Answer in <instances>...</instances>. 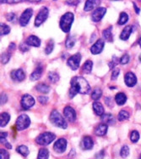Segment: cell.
I'll return each instance as SVG.
<instances>
[{"mask_svg": "<svg viewBox=\"0 0 141 159\" xmlns=\"http://www.w3.org/2000/svg\"><path fill=\"white\" fill-rule=\"evenodd\" d=\"M133 4H134V8H135V12H136V14H139V13H140V10H139V8H138V7H137V5H136V3H133Z\"/></svg>", "mask_w": 141, "mask_h": 159, "instance_id": "obj_52", "label": "cell"}, {"mask_svg": "<svg viewBox=\"0 0 141 159\" xmlns=\"http://www.w3.org/2000/svg\"><path fill=\"white\" fill-rule=\"evenodd\" d=\"M139 46H140V48H141V37H140V39H139Z\"/></svg>", "mask_w": 141, "mask_h": 159, "instance_id": "obj_56", "label": "cell"}, {"mask_svg": "<svg viewBox=\"0 0 141 159\" xmlns=\"http://www.w3.org/2000/svg\"><path fill=\"white\" fill-rule=\"evenodd\" d=\"M35 89H36V90L39 91L40 93H42V94H48L50 92V87L45 84H39L35 87Z\"/></svg>", "mask_w": 141, "mask_h": 159, "instance_id": "obj_28", "label": "cell"}, {"mask_svg": "<svg viewBox=\"0 0 141 159\" xmlns=\"http://www.w3.org/2000/svg\"><path fill=\"white\" fill-rule=\"evenodd\" d=\"M112 1H118V0H112Z\"/></svg>", "mask_w": 141, "mask_h": 159, "instance_id": "obj_59", "label": "cell"}, {"mask_svg": "<svg viewBox=\"0 0 141 159\" xmlns=\"http://www.w3.org/2000/svg\"><path fill=\"white\" fill-rule=\"evenodd\" d=\"M32 15H33V10H32V9H26L21 14L20 17H19V24H20V26H26L29 23Z\"/></svg>", "mask_w": 141, "mask_h": 159, "instance_id": "obj_10", "label": "cell"}, {"mask_svg": "<svg viewBox=\"0 0 141 159\" xmlns=\"http://www.w3.org/2000/svg\"><path fill=\"white\" fill-rule=\"evenodd\" d=\"M92 107H93V111L94 112L96 113V115L97 116H100L102 117L104 112H105V110H104V107L102 105V103H100L99 101H94L93 104H92Z\"/></svg>", "mask_w": 141, "mask_h": 159, "instance_id": "obj_19", "label": "cell"}, {"mask_svg": "<svg viewBox=\"0 0 141 159\" xmlns=\"http://www.w3.org/2000/svg\"><path fill=\"white\" fill-rule=\"evenodd\" d=\"M112 26H109L108 28H106L103 31L102 35L104 39L107 41V42H112L113 40V37H112Z\"/></svg>", "mask_w": 141, "mask_h": 159, "instance_id": "obj_26", "label": "cell"}, {"mask_svg": "<svg viewBox=\"0 0 141 159\" xmlns=\"http://www.w3.org/2000/svg\"><path fill=\"white\" fill-rule=\"evenodd\" d=\"M7 99H8V98H7L6 94H3V93L1 94V105H2V106H3V105L4 104L5 102H6Z\"/></svg>", "mask_w": 141, "mask_h": 159, "instance_id": "obj_50", "label": "cell"}, {"mask_svg": "<svg viewBox=\"0 0 141 159\" xmlns=\"http://www.w3.org/2000/svg\"><path fill=\"white\" fill-rule=\"evenodd\" d=\"M1 3H19L24 0H0Z\"/></svg>", "mask_w": 141, "mask_h": 159, "instance_id": "obj_47", "label": "cell"}, {"mask_svg": "<svg viewBox=\"0 0 141 159\" xmlns=\"http://www.w3.org/2000/svg\"><path fill=\"white\" fill-rule=\"evenodd\" d=\"M16 129L18 130H24L27 129L31 124V119L26 114L20 115L16 120Z\"/></svg>", "mask_w": 141, "mask_h": 159, "instance_id": "obj_5", "label": "cell"}, {"mask_svg": "<svg viewBox=\"0 0 141 159\" xmlns=\"http://www.w3.org/2000/svg\"><path fill=\"white\" fill-rule=\"evenodd\" d=\"M102 121L103 124H106V125H112V124H115L114 117H113L112 114L109 113L103 114L102 116Z\"/></svg>", "mask_w": 141, "mask_h": 159, "instance_id": "obj_23", "label": "cell"}, {"mask_svg": "<svg viewBox=\"0 0 141 159\" xmlns=\"http://www.w3.org/2000/svg\"><path fill=\"white\" fill-rule=\"evenodd\" d=\"M24 1H28V2H31V3H38L41 0H24Z\"/></svg>", "mask_w": 141, "mask_h": 159, "instance_id": "obj_54", "label": "cell"}, {"mask_svg": "<svg viewBox=\"0 0 141 159\" xmlns=\"http://www.w3.org/2000/svg\"><path fill=\"white\" fill-rule=\"evenodd\" d=\"M48 157H49V152L48 149L42 148L39 150L37 159H48Z\"/></svg>", "mask_w": 141, "mask_h": 159, "instance_id": "obj_30", "label": "cell"}, {"mask_svg": "<svg viewBox=\"0 0 141 159\" xmlns=\"http://www.w3.org/2000/svg\"><path fill=\"white\" fill-rule=\"evenodd\" d=\"M106 9L104 7H98L97 9L94 10L93 13L91 15V20L94 22H98L102 19L103 16L106 15Z\"/></svg>", "mask_w": 141, "mask_h": 159, "instance_id": "obj_9", "label": "cell"}, {"mask_svg": "<svg viewBox=\"0 0 141 159\" xmlns=\"http://www.w3.org/2000/svg\"><path fill=\"white\" fill-rule=\"evenodd\" d=\"M124 82H125L126 85L128 87H134L136 84H137V78L131 71H128L125 74L124 77Z\"/></svg>", "mask_w": 141, "mask_h": 159, "instance_id": "obj_14", "label": "cell"}, {"mask_svg": "<svg viewBox=\"0 0 141 159\" xmlns=\"http://www.w3.org/2000/svg\"><path fill=\"white\" fill-rule=\"evenodd\" d=\"M11 78L13 79L14 81L16 82H21L23 81L25 78H26V74L23 71L22 69H17V70H15L11 72Z\"/></svg>", "mask_w": 141, "mask_h": 159, "instance_id": "obj_15", "label": "cell"}, {"mask_svg": "<svg viewBox=\"0 0 141 159\" xmlns=\"http://www.w3.org/2000/svg\"><path fill=\"white\" fill-rule=\"evenodd\" d=\"M6 18L9 21H13L14 19L15 18V15L14 13H9L6 15Z\"/></svg>", "mask_w": 141, "mask_h": 159, "instance_id": "obj_49", "label": "cell"}, {"mask_svg": "<svg viewBox=\"0 0 141 159\" xmlns=\"http://www.w3.org/2000/svg\"><path fill=\"white\" fill-rule=\"evenodd\" d=\"M104 40L103 39H98L93 45L91 46L90 48V52L92 53L93 55H98L102 52L104 49Z\"/></svg>", "mask_w": 141, "mask_h": 159, "instance_id": "obj_13", "label": "cell"}, {"mask_svg": "<svg viewBox=\"0 0 141 159\" xmlns=\"http://www.w3.org/2000/svg\"><path fill=\"white\" fill-rule=\"evenodd\" d=\"M10 120V115L7 112H2L0 115V126L5 127Z\"/></svg>", "mask_w": 141, "mask_h": 159, "instance_id": "obj_25", "label": "cell"}, {"mask_svg": "<svg viewBox=\"0 0 141 159\" xmlns=\"http://www.w3.org/2000/svg\"><path fill=\"white\" fill-rule=\"evenodd\" d=\"M48 79L52 83H56V82H58L59 80V75L57 72L51 71V72L48 73Z\"/></svg>", "mask_w": 141, "mask_h": 159, "instance_id": "obj_34", "label": "cell"}, {"mask_svg": "<svg viewBox=\"0 0 141 159\" xmlns=\"http://www.w3.org/2000/svg\"><path fill=\"white\" fill-rule=\"evenodd\" d=\"M70 89H69V97L74 98L76 94H87L90 92V84L88 82L82 77H74L70 81Z\"/></svg>", "mask_w": 141, "mask_h": 159, "instance_id": "obj_1", "label": "cell"}, {"mask_svg": "<svg viewBox=\"0 0 141 159\" xmlns=\"http://www.w3.org/2000/svg\"><path fill=\"white\" fill-rule=\"evenodd\" d=\"M37 100H38V101L41 103V104L46 105L47 103H48V98L46 97V96H39V97L37 98Z\"/></svg>", "mask_w": 141, "mask_h": 159, "instance_id": "obj_45", "label": "cell"}, {"mask_svg": "<svg viewBox=\"0 0 141 159\" xmlns=\"http://www.w3.org/2000/svg\"><path fill=\"white\" fill-rule=\"evenodd\" d=\"M10 57H11V55H10V53H3V55H2V56H1V59H2V63L3 64H6V63H8L9 62V61H10Z\"/></svg>", "mask_w": 141, "mask_h": 159, "instance_id": "obj_40", "label": "cell"}, {"mask_svg": "<svg viewBox=\"0 0 141 159\" xmlns=\"http://www.w3.org/2000/svg\"><path fill=\"white\" fill-rule=\"evenodd\" d=\"M0 34L1 36H4L9 34L10 33V27L6 24H3V23H1L0 25Z\"/></svg>", "mask_w": 141, "mask_h": 159, "instance_id": "obj_32", "label": "cell"}, {"mask_svg": "<svg viewBox=\"0 0 141 159\" xmlns=\"http://www.w3.org/2000/svg\"><path fill=\"white\" fill-rule=\"evenodd\" d=\"M64 114L65 118L70 123H74L76 120V112L74 108L68 106L64 109Z\"/></svg>", "mask_w": 141, "mask_h": 159, "instance_id": "obj_12", "label": "cell"}, {"mask_svg": "<svg viewBox=\"0 0 141 159\" xmlns=\"http://www.w3.org/2000/svg\"><path fill=\"white\" fill-rule=\"evenodd\" d=\"M80 61H81V55H80V53H77V54L72 55L71 57L68 58V60L67 61V64L72 70L75 71V70H77V69L79 68V66H80Z\"/></svg>", "mask_w": 141, "mask_h": 159, "instance_id": "obj_8", "label": "cell"}, {"mask_svg": "<svg viewBox=\"0 0 141 159\" xmlns=\"http://www.w3.org/2000/svg\"><path fill=\"white\" fill-rule=\"evenodd\" d=\"M102 91L100 89H94L92 94H91V98H92V100L96 101L102 97Z\"/></svg>", "mask_w": 141, "mask_h": 159, "instance_id": "obj_33", "label": "cell"}, {"mask_svg": "<svg viewBox=\"0 0 141 159\" xmlns=\"http://www.w3.org/2000/svg\"><path fill=\"white\" fill-rule=\"evenodd\" d=\"M120 155L122 157L125 158L129 155V148H128V146H123L121 149V152H120Z\"/></svg>", "mask_w": 141, "mask_h": 159, "instance_id": "obj_39", "label": "cell"}, {"mask_svg": "<svg viewBox=\"0 0 141 159\" xmlns=\"http://www.w3.org/2000/svg\"><path fill=\"white\" fill-rule=\"evenodd\" d=\"M132 32H133V26H125V28L122 30V32L120 34V39L126 41L129 39V37L131 35Z\"/></svg>", "mask_w": 141, "mask_h": 159, "instance_id": "obj_22", "label": "cell"}, {"mask_svg": "<svg viewBox=\"0 0 141 159\" xmlns=\"http://www.w3.org/2000/svg\"><path fill=\"white\" fill-rule=\"evenodd\" d=\"M129 61V55L128 54H125L122 56V58L120 59V63L122 65H125Z\"/></svg>", "mask_w": 141, "mask_h": 159, "instance_id": "obj_42", "label": "cell"}, {"mask_svg": "<svg viewBox=\"0 0 141 159\" xmlns=\"http://www.w3.org/2000/svg\"><path fill=\"white\" fill-rule=\"evenodd\" d=\"M20 104L24 110H29L35 105V100L31 94H24L21 98Z\"/></svg>", "mask_w": 141, "mask_h": 159, "instance_id": "obj_7", "label": "cell"}, {"mask_svg": "<svg viewBox=\"0 0 141 159\" xmlns=\"http://www.w3.org/2000/svg\"><path fill=\"white\" fill-rule=\"evenodd\" d=\"M139 1H141V0H139Z\"/></svg>", "mask_w": 141, "mask_h": 159, "instance_id": "obj_60", "label": "cell"}, {"mask_svg": "<svg viewBox=\"0 0 141 159\" xmlns=\"http://www.w3.org/2000/svg\"><path fill=\"white\" fill-rule=\"evenodd\" d=\"M53 48H54V43L52 40L51 41H49L48 43V45L46 47L45 49V52L47 55H49V54H51L52 52V50H53Z\"/></svg>", "mask_w": 141, "mask_h": 159, "instance_id": "obj_38", "label": "cell"}, {"mask_svg": "<svg viewBox=\"0 0 141 159\" xmlns=\"http://www.w3.org/2000/svg\"><path fill=\"white\" fill-rule=\"evenodd\" d=\"M81 0H66L65 3L68 5H71V6H76L78 5Z\"/></svg>", "mask_w": 141, "mask_h": 159, "instance_id": "obj_43", "label": "cell"}, {"mask_svg": "<svg viewBox=\"0 0 141 159\" xmlns=\"http://www.w3.org/2000/svg\"><path fill=\"white\" fill-rule=\"evenodd\" d=\"M128 117H129V113H128L127 111H120V112L118 113V120L120 121V122L127 120V119H128Z\"/></svg>", "mask_w": 141, "mask_h": 159, "instance_id": "obj_35", "label": "cell"}, {"mask_svg": "<svg viewBox=\"0 0 141 159\" xmlns=\"http://www.w3.org/2000/svg\"><path fill=\"white\" fill-rule=\"evenodd\" d=\"M139 159H141V154H140V156H139Z\"/></svg>", "mask_w": 141, "mask_h": 159, "instance_id": "obj_58", "label": "cell"}, {"mask_svg": "<svg viewBox=\"0 0 141 159\" xmlns=\"http://www.w3.org/2000/svg\"><path fill=\"white\" fill-rule=\"evenodd\" d=\"M103 157H104V151H101L99 153H97V155H96V158L102 159Z\"/></svg>", "mask_w": 141, "mask_h": 159, "instance_id": "obj_51", "label": "cell"}, {"mask_svg": "<svg viewBox=\"0 0 141 159\" xmlns=\"http://www.w3.org/2000/svg\"><path fill=\"white\" fill-rule=\"evenodd\" d=\"M74 14L71 13V12H67L61 17L59 26H60V28L64 33H68L70 32L71 26H72V24L74 21Z\"/></svg>", "mask_w": 141, "mask_h": 159, "instance_id": "obj_2", "label": "cell"}, {"mask_svg": "<svg viewBox=\"0 0 141 159\" xmlns=\"http://www.w3.org/2000/svg\"><path fill=\"white\" fill-rule=\"evenodd\" d=\"M101 3V0H86V2L85 3L84 10L85 11H91L94 9H97L98 5Z\"/></svg>", "mask_w": 141, "mask_h": 159, "instance_id": "obj_16", "label": "cell"}, {"mask_svg": "<svg viewBox=\"0 0 141 159\" xmlns=\"http://www.w3.org/2000/svg\"><path fill=\"white\" fill-rule=\"evenodd\" d=\"M75 41H76V39H75V38H74V36H69L67 39V40H66V43H65L66 47L68 48V49L73 48L74 45V43H75Z\"/></svg>", "mask_w": 141, "mask_h": 159, "instance_id": "obj_36", "label": "cell"}, {"mask_svg": "<svg viewBox=\"0 0 141 159\" xmlns=\"http://www.w3.org/2000/svg\"><path fill=\"white\" fill-rule=\"evenodd\" d=\"M7 135H8V134L5 133V132L4 133H3V132L1 133V138H6Z\"/></svg>", "mask_w": 141, "mask_h": 159, "instance_id": "obj_55", "label": "cell"}, {"mask_svg": "<svg viewBox=\"0 0 141 159\" xmlns=\"http://www.w3.org/2000/svg\"><path fill=\"white\" fill-rule=\"evenodd\" d=\"M92 66H93V62L88 60L86 61L85 62V64L83 65V67H82V71L83 73H85V74H89L92 71Z\"/></svg>", "mask_w": 141, "mask_h": 159, "instance_id": "obj_27", "label": "cell"}, {"mask_svg": "<svg viewBox=\"0 0 141 159\" xmlns=\"http://www.w3.org/2000/svg\"><path fill=\"white\" fill-rule=\"evenodd\" d=\"M119 69H115L114 71L112 72V80H115L116 78L118 77L119 75Z\"/></svg>", "mask_w": 141, "mask_h": 159, "instance_id": "obj_48", "label": "cell"}, {"mask_svg": "<svg viewBox=\"0 0 141 159\" xmlns=\"http://www.w3.org/2000/svg\"><path fill=\"white\" fill-rule=\"evenodd\" d=\"M0 159H10V153L5 149L0 150Z\"/></svg>", "mask_w": 141, "mask_h": 159, "instance_id": "obj_41", "label": "cell"}, {"mask_svg": "<svg viewBox=\"0 0 141 159\" xmlns=\"http://www.w3.org/2000/svg\"><path fill=\"white\" fill-rule=\"evenodd\" d=\"M42 71H43V67H42V66H38L35 69V71H33L31 75V80L32 81H35V80H38L41 78L42 75Z\"/></svg>", "mask_w": 141, "mask_h": 159, "instance_id": "obj_21", "label": "cell"}, {"mask_svg": "<svg viewBox=\"0 0 141 159\" xmlns=\"http://www.w3.org/2000/svg\"><path fill=\"white\" fill-rule=\"evenodd\" d=\"M139 140V134L138 131H136V130L132 131L130 134V140L133 143H136L138 142Z\"/></svg>", "mask_w": 141, "mask_h": 159, "instance_id": "obj_37", "label": "cell"}, {"mask_svg": "<svg viewBox=\"0 0 141 159\" xmlns=\"http://www.w3.org/2000/svg\"><path fill=\"white\" fill-rule=\"evenodd\" d=\"M94 142L90 136H85L81 141V147L83 150H90L93 148Z\"/></svg>", "mask_w": 141, "mask_h": 159, "instance_id": "obj_17", "label": "cell"}, {"mask_svg": "<svg viewBox=\"0 0 141 159\" xmlns=\"http://www.w3.org/2000/svg\"><path fill=\"white\" fill-rule=\"evenodd\" d=\"M50 121L53 125L61 129H67V122L64 120L61 114L58 112L57 110H53L50 115Z\"/></svg>", "mask_w": 141, "mask_h": 159, "instance_id": "obj_3", "label": "cell"}, {"mask_svg": "<svg viewBox=\"0 0 141 159\" xmlns=\"http://www.w3.org/2000/svg\"><path fill=\"white\" fill-rule=\"evenodd\" d=\"M139 61H141V55H139Z\"/></svg>", "mask_w": 141, "mask_h": 159, "instance_id": "obj_57", "label": "cell"}, {"mask_svg": "<svg viewBox=\"0 0 141 159\" xmlns=\"http://www.w3.org/2000/svg\"><path fill=\"white\" fill-rule=\"evenodd\" d=\"M26 43L29 46H33V47H39L41 45V39H39L36 36L31 35L28 37V39H26Z\"/></svg>", "mask_w": 141, "mask_h": 159, "instance_id": "obj_18", "label": "cell"}, {"mask_svg": "<svg viewBox=\"0 0 141 159\" xmlns=\"http://www.w3.org/2000/svg\"><path fill=\"white\" fill-rule=\"evenodd\" d=\"M128 14L125 13V12H122V13L120 14V16H119V20L118 23V25L120 26H122V25H124L125 23L128 22Z\"/></svg>", "mask_w": 141, "mask_h": 159, "instance_id": "obj_31", "label": "cell"}, {"mask_svg": "<svg viewBox=\"0 0 141 159\" xmlns=\"http://www.w3.org/2000/svg\"><path fill=\"white\" fill-rule=\"evenodd\" d=\"M48 15H49V10H48L47 7H42V9L40 10V11H39V13L37 14L36 17H35V26H41L42 23L44 22L46 20L48 19Z\"/></svg>", "mask_w": 141, "mask_h": 159, "instance_id": "obj_6", "label": "cell"}, {"mask_svg": "<svg viewBox=\"0 0 141 159\" xmlns=\"http://www.w3.org/2000/svg\"><path fill=\"white\" fill-rule=\"evenodd\" d=\"M55 139H56V135L54 134L45 132V133L39 134L38 136L36 137L35 141L38 145H41V146H48L49 144H51Z\"/></svg>", "mask_w": 141, "mask_h": 159, "instance_id": "obj_4", "label": "cell"}, {"mask_svg": "<svg viewBox=\"0 0 141 159\" xmlns=\"http://www.w3.org/2000/svg\"><path fill=\"white\" fill-rule=\"evenodd\" d=\"M66 148H67V140L64 138L58 139L53 145V149L58 153H64L66 151Z\"/></svg>", "mask_w": 141, "mask_h": 159, "instance_id": "obj_11", "label": "cell"}, {"mask_svg": "<svg viewBox=\"0 0 141 159\" xmlns=\"http://www.w3.org/2000/svg\"><path fill=\"white\" fill-rule=\"evenodd\" d=\"M115 101L116 103L118 106H122V105L125 104L126 101H127V96L125 95V94H123L122 92L118 93L115 96Z\"/></svg>", "mask_w": 141, "mask_h": 159, "instance_id": "obj_24", "label": "cell"}, {"mask_svg": "<svg viewBox=\"0 0 141 159\" xmlns=\"http://www.w3.org/2000/svg\"><path fill=\"white\" fill-rule=\"evenodd\" d=\"M118 62H119L118 59L116 58L115 56H114V57H113V59H112V62H110V63H109V67L111 69L114 68V67H115L116 66H117V64H118Z\"/></svg>", "mask_w": 141, "mask_h": 159, "instance_id": "obj_44", "label": "cell"}, {"mask_svg": "<svg viewBox=\"0 0 141 159\" xmlns=\"http://www.w3.org/2000/svg\"><path fill=\"white\" fill-rule=\"evenodd\" d=\"M16 152L19 153L20 155H22L23 157H27L29 155L30 151L28 149V147L26 146H19L16 148Z\"/></svg>", "mask_w": 141, "mask_h": 159, "instance_id": "obj_29", "label": "cell"}, {"mask_svg": "<svg viewBox=\"0 0 141 159\" xmlns=\"http://www.w3.org/2000/svg\"><path fill=\"white\" fill-rule=\"evenodd\" d=\"M107 129H108V127H107L106 124H99V125L95 129V134H96L97 136H103V135H105L106 134Z\"/></svg>", "mask_w": 141, "mask_h": 159, "instance_id": "obj_20", "label": "cell"}, {"mask_svg": "<svg viewBox=\"0 0 141 159\" xmlns=\"http://www.w3.org/2000/svg\"><path fill=\"white\" fill-rule=\"evenodd\" d=\"M19 49L22 51V52H26V51H28L29 50V45L27 43H21L19 45Z\"/></svg>", "mask_w": 141, "mask_h": 159, "instance_id": "obj_46", "label": "cell"}, {"mask_svg": "<svg viewBox=\"0 0 141 159\" xmlns=\"http://www.w3.org/2000/svg\"><path fill=\"white\" fill-rule=\"evenodd\" d=\"M15 49V44L14 43H10V47H9V49H10V50H12V49Z\"/></svg>", "mask_w": 141, "mask_h": 159, "instance_id": "obj_53", "label": "cell"}]
</instances>
